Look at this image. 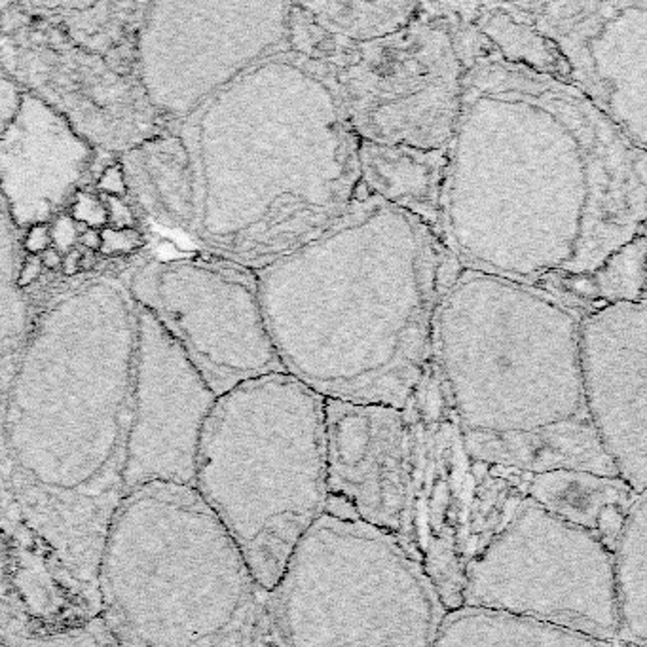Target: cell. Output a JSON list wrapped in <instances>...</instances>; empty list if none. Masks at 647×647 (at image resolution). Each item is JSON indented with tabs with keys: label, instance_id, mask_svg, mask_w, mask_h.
<instances>
[{
	"label": "cell",
	"instance_id": "obj_19",
	"mask_svg": "<svg viewBox=\"0 0 647 647\" xmlns=\"http://www.w3.org/2000/svg\"><path fill=\"white\" fill-rule=\"evenodd\" d=\"M97 156L59 112L23 91L0 131V198L14 226L29 230L65 213L94 175Z\"/></svg>",
	"mask_w": 647,
	"mask_h": 647
},
{
	"label": "cell",
	"instance_id": "obj_39",
	"mask_svg": "<svg viewBox=\"0 0 647 647\" xmlns=\"http://www.w3.org/2000/svg\"><path fill=\"white\" fill-rule=\"evenodd\" d=\"M39 259L40 262H42V268H46V270H57V268H61L63 255L61 253H57L54 247L46 249L42 255H39Z\"/></svg>",
	"mask_w": 647,
	"mask_h": 647
},
{
	"label": "cell",
	"instance_id": "obj_29",
	"mask_svg": "<svg viewBox=\"0 0 647 647\" xmlns=\"http://www.w3.org/2000/svg\"><path fill=\"white\" fill-rule=\"evenodd\" d=\"M16 230L0 198V343L11 346L27 336V308L17 287V271L21 266L16 249Z\"/></svg>",
	"mask_w": 647,
	"mask_h": 647
},
{
	"label": "cell",
	"instance_id": "obj_6",
	"mask_svg": "<svg viewBox=\"0 0 647 647\" xmlns=\"http://www.w3.org/2000/svg\"><path fill=\"white\" fill-rule=\"evenodd\" d=\"M95 594L120 647H255L266 591L194 488L149 484L112 518Z\"/></svg>",
	"mask_w": 647,
	"mask_h": 647
},
{
	"label": "cell",
	"instance_id": "obj_24",
	"mask_svg": "<svg viewBox=\"0 0 647 647\" xmlns=\"http://www.w3.org/2000/svg\"><path fill=\"white\" fill-rule=\"evenodd\" d=\"M437 647H617L581 632L490 609H446Z\"/></svg>",
	"mask_w": 647,
	"mask_h": 647
},
{
	"label": "cell",
	"instance_id": "obj_28",
	"mask_svg": "<svg viewBox=\"0 0 647 647\" xmlns=\"http://www.w3.org/2000/svg\"><path fill=\"white\" fill-rule=\"evenodd\" d=\"M306 16L323 33L348 40L371 42L408 25L420 11V2H299Z\"/></svg>",
	"mask_w": 647,
	"mask_h": 647
},
{
	"label": "cell",
	"instance_id": "obj_4",
	"mask_svg": "<svg viewBox=\"0 0 647 647\" xmlns=\"http://www.w3.org/2000/svg\"><path fill=\"white\" fill-rule=\"evenodd\" d=\"M177 135L194 179L192 234L251 270L328 230L361 190L331 74L291 48L211 95Z\"/></svg>",
	"mask_w": 647,
	"mask_h": 647
},
{
	"label": "cell",
	"instance_id": "obj_27",
	"mask_svg": "<svg viewBox=\"0 0 647 647\" xmlns=\"http://www.w3.org/2000/svg\"><path fill=\"white\" fill-rule=\"evenodd\" d=\"M0 611V647H120L99 613L40 611L23 600Z\"/></svg>",
	"mask_w": 647,
	"mask_h": 647
},
{
	"label": "cell",
	"instance_id": "obj_9",
	"mask_svg": "<svg viewBox=\"0 0 647 647\" xmlns=\"http://www.w3.org/2000/svg\"><path fill=\"white\" fill-rule=\"evenodd\" d=\"M289 48L328 71L357 139L448 150L469 66V27L452 2H420L408 25L361 44L323 33L294 2Z\"/></svg>",
	"mask_w": 647,
	"mask_h": 647
},
{
	"label": "cell",
	"instance_id": "obj_26",
	"mask_svg": "<svg viewBox=\"0 0 647 647\" xmlns=\"http://www.w3.org/2000/svg\"><path fill=\"white\" fill-rule=\"evenodd\" d=\"M647 503L634 501L611 548L617 646L643 647L647 638Z\"/></svg>",
	"mask_w": 647,
	"mask_h": 647
},
{
	"label": "cell",
	"instance_id": "obj_35",
	"mask_svg": "<svg viewBox=\"0 0 647 647\" xmlns=\"http://www.w3.org/2000/svg\"><path fill=\"white\" fill-rule=\"evenodd\" d=\"M51 247L50 238V224H34L29 230H25V238H23V251L27 255L39 256L46 249Z\"/></svg>",
	"mask_w": 647,
	"mask_h": 647
},
{
	"label": "cell",
	"instance_id": "obj_3",
	"mask_svg": "<svg viewBox=\"0 0 647 647\" xmlns=\"http://www.w3.org/2000/svg\"><path fill=\"white\" fill-rule=\"evenodd\" d=\"M458 266L431 228L361 184L328 230L253 271L287 374L323 398L403 410Z\"/></svg>",
	"mask_w": 647,
	"mask_h": 647
},
{
	"label": "cell",
	"instance_id": "obj_25",
	"mask_svg": "<svg viewBox=\"0 0 647 647\" xmlns=\"http://www.w3.org/2000/svg\"><path fill=\"white\" fill-rule=\"evenodd\" d=\"M452 6L503 61L568 84L564 63L531 25L522 2H452Z\"/></svg>",
	"mask_w": 647,
	"mask_h": 647
},
{
	"label": "cell",
	"instance_id": "obj_22",
	"mask_svg": "<svg viewBox=\"0 0 647 647\" xmlns=\"http://www.w3.org/2000/svg\"><path fill=\"white\" fill-rule=\"evenodd\" d=\"M518 482L522 492L543 509L596 536L609 548H613L631 507L642 496L619 476L588 471L520 473Z\"/></svg>",
	"mask_w": 647,
	"mask_h": 647
},
{
	"label": "cell",
	"instance_id": "obj_21",
	"mask_svg": "<svg viewBox=\"0 0 647 647\" xmlns=\"http://www.w3.org/2000/svg\"><path fill=\"white\" fill-rule=\"evenodd\" d=\"M446 150H420L357 139L363 189L441 232ZM441 239V238H438Z\"/></svg>",
	"mask_w": 647,
	"mask_h": 647
},
{
	"label": "cell",
	"instance_id": "obj_8",
	"mask_svg": "<svg viewBox=\"0 0 647 647\" xmlns=\"http://www.w3.org/2000/svg\"><path fill=\"white\" fill-rule=\"evenodd\" d=\"M446 606L393 537L323 515L266 592L268 647H437Z\"/></svg>",
	"mask_w": 647,
	"mask_h": 647
},
{
	"label": "cell",
	"instance_id": "obj_14",
	"mask_svg": "<svg viewBox=\"0 0 647 647\" xmlns=\"http://www.w3.org/2000/svg\"><path fill=\"white\" fill-rule=\"evenodd\" d=\"M403 412L412 441V486L404 548L431 577L446 609L459 608L465 524L486 465L465 452L433 353Z\"/></svg>",
	"mask_w": 647,
	"mask_h": 647
},
{
	"label": "cell",
	"instance_id": "obj_5",
	"mask_svg": "<svg viewBox=\"0 0 647 647\" xmlns=\"http://www.w3.org/2000/svg\"><path fill=\"white\" fill-rule=\"evenodd\" d=\"M581 317L541 289L456 268L431 353L471 459L518 473L619 476L585 406Z\"/></svg>",
	"mask_w": 647,
	"mask_h": 647
},
{
	"label": "cell",
	"instance_id": "obj_37",
	"mask_svg": "<svg viewBox=\"0 0 647 647\" xmlns=\"http://www.w3.org/2000/svg\"><path fill=\"white\" fill-rule=\"evenodd\" d=\"M80 259H82V253H80V251L78 249L69 251V253L63 256L61 262L63 274H65V276H76L78 271H80Z\"/></svg>",
	"mask_w": 647,
	"mask_h": 647
},
{
	"label": "cell",
	"instance_id": "obj_2",
	"mask_svg": "<svg viewBox=\"0 0 647 647\" xmlns=\"http://www.w3.org/2000/svg\"><path fill=\"white\" fill-rule=\"evenodd\" d=\"M137 306L97 277L33 323L6 388L0 486L65 608L97 613V566L126 496Z\"/></svg>",
	"mask_w": 647,
	"mask_h": 647
},
{
	"label": "cell",
	"instance_id": "obj_38",
	"mask_svg": "<svg viewBox=\"0 0 647 647\" xmlns=\"http://www.w3.org/2000/svg\"><path fill=\"white\" fill-rule=\"evenodd\" d=\"M78 245H82L88 251H99L101 247V234L99 230H82L80 238H78Z\"/></svg>",
	"mask_w": 647,
	"mask_h": 647
},
{
	"label": "cell",
	"instance_id": "obj_7",
	"mask_svg": "<svg viewBox=\"0 0 647 647\" xmlns=\"http://www.w3.org/2000/svg\"><path fill=\"white\" fill-rule=\"evenodd\" d=\"M192 488L270 592L326 511L325 398L287 372L216 397Z\"/></svg>",
	"mask_w": 647,
	"mask_h": 647
},
{
	"label": "cell",
	"instance_id": "obj_32",
	"mask_svg": "<svg viewBox=\"0 0 647 647\" xmlns=\"http://www.w3.org/2000/svg\"><path fill=\"white\" fill-rule=\"evenodd\" d=\"M84 228L78 226L74 219H72L69 213H61V215H57L54 221L50 222V238H51V247L57 251V253H61L63 256L69 253V251L76 249L78 245V238H80V232H82Z\"/></svg>",
	"mask_w": 647,
	"mask_h": 647
},
{
	"label": "cell",
	"instance_id": "obj_30",
	"mask_svg": "<svg viewBox=\"0 0 647 647\" xmlns=\"http://www.w3.org/2000/svg\"><path fill=\"white\" fill-rule=\"evenodd\" d=\"M69 209H71L69 215L84 230H103L109 224L103 199L97 192H91L88 189L78 190L72 204L69 205Z\"/></svg>",
	"mask_w": 647,
	"mask_h": 647
},
{
	"label": "cell",
	"instance_id": "obj_15",
	"mask_svg": "<svg viewBox=\"0 0 647 647\" xmlns=\"http://www.w3.org/2000/svg\"><path fill=\"white\" fill-rule=\"evenodd\" d=\"M577 89L638 149L647 144V0L522 2Z\"/></svg>",
	"mask_w": 647,
	"mask_h": 647
},
{
	"label": "cell",
	"instance_id": "obj_20",
	"mask_svg": "<svg viewBox=\"0 0 647 647\" xmlns=\"http://www.w3.org/2000/svg\"><path fill=\"white\" fill-rule=\"evenodd\" d=\"M122 166L128 198L156 224L192 232L196 219L194 179L183 139L160 131L126 150Z\"/></svg>",
	"mask_w": 647,
	"mask_h": 647
},
{
	"label": "cell",
	"instance_id": "obj_10",
	"mask_svg": "<svg viewBox=\"0 0 647 647\" xmlns=\"http://www.w3.org/2000/svg\"><path fill=\"white\" fill-rule=\"evenodd\" d=\"M459 600L603 642L619 638L611 548L526 493L465 562Z\"/></svg>",
	"mask_w": 647,
	"mask_h": 647
},
{
	"label": "cell",
	"instance_id": "obj_36",
	"mask_svg": "<svg viewBox=\"0 0 647 647\" xmlns=\"http://www.w3.org/2000/svg\"><path fill=\"white\" fill-rule=\"evenodd\" d=\"M42 270H44V268H42V262H40L39 256L34 255L25 256V259L21 260L19 271H17V287H19V291L31 287V285L39 279Z\"/></svg>",
	"mask_w": 647,
	"mask_h": 647
},
{
	"label": "cell",
	"instance_id": "obj_23",
	"mask_svg": "<svg viewBox=\"0 0 647 647\" xmlns=\"http://www.w3.org/2000/svg\"><path fill=\"white\" fill-rule=\"evenodd\" d=\"M646 249V234H640L592 270L547 276L531 287L541 289L583 316L623 302L642 304L647 302Z\"/></svg>",
	"mask_w": 647,
	"mask_h": 647
},
{
	"label": "cell",
	"instance_id": "obj_12",
	"mask_svg": "<svg viewBox=\"0 0 647 647\" xmlns=\"http://www.w3.org/2000/svg\"><path fill=\"white\" fill-rule=\"evenodd\" d=\"M291 2H146L137 78L161 122H183L256 61L289 48Z\"/></svg>",
	"mask_w": 647,
	"mask_h": 647
},
{
	"label": "cell",
	"instance_id": "obj_18",
	"mask_svg": "<svg viewBox=\"0 0 647 647\" xmlns=\"http://www.w3.org/2000/svg\"><path fill=\"white\" fill-rule=\"evenodd\" d=\"M585 406L617 475L647 484V302L606 306L579 323Z\"/></svg>",
	"mask_w": 647,
	"mask_h": 647
},
{
	"label": "cell",
	"instance_id": "obj_16",
	"mask_svg": "<svg viewBox=\"0 0 647 647\" xmlns=\"http://www.w3.org/2000/svg\"><path fill=\"white\" fill-rule=\"evenodd\" d=\"M215 401L177 342L137 306L126 493L149 484L194 486L199 437Z\"/></svg>",
	"mask_w": 647,
	"mask_h": 647
},
{
	"label": "cell",
	"instance_id": "obj_1",
	"mask_svg": "<svg viewBox=\"0 0 647 647\" xmlns=\"http://www.w3.org/2000/svg\"><path fill=\"white\" fill-rule=\"evenodd\" d=\"M438 238L459 266L533 285L646 234L647 150L577 89L503 61L469 23Z\"/></svg>",
	"mask_w": 647,
	"mask_h": 647
},
{
	"label": "cell",
	"instance_id": "obj_31",
	"mask_svg": "<svg viewBox=\"0 0 647 647\" xmlns=\"http://www.w3.org/2000/svg\"><path fill=\"white\" fill-rule=\"evenodd\" d=\"M101 247L99 253L105 256L131 255L144 245V236L139 228H109L99 230Z\"/></svg>",
	"mask_w": 647,
	"mask_h": 647
},
{
	"label": "cell",
	"instance_id": "obj_11",
	"mask_svg": "<svg viewBox=\"0 0 647 647\" xmlns=\"http://www.w3.org/2000/svg\"><path fill=\"white\" fill-rule=\"evenodd\" d=\"M126 287L216 397L239 383L285 372L251 268L221 256L149 259Z\"/></svg>",
	"mask_w": 647,
	"mask_h": 647
},
{
	"label": "cell",
	"instance_id": "obj_34",
	"mask_svg": "<svg viewBox=\"0 0 647 647\" xmlns=\"http://www.w3.org/2000/svg\"><path fill=\"white\" fill-rule=\"evenodd\" d=\"M103 205L106 209V221L109 228H137V216L133 211L128 198H116V196H103Z\"/></svg>",
	"mask_w": 647,
	"mask_h": 647
},
{
	"label": "cell",
	"instance_id": "obj_13",
	"mask_svg": "<svg viewBox=\"0 0 647 647\" xmlns=\"http://www.w3.org/2000/svg\"><path fill=\"white\" fill-rule=\"evenodd\" d=\"M29 25L0 46V69L21 91L59 112L97 154L120 156L166 131L135 74L66 39L21 2Z\"/></svg>",
	"mask_w": 647,
	"mask_h": 647
},
{
	"label": "cell",
	"instance_id": "obj_17",
	"mask_svg": "<svg viewBox=\"0 0 647 647\" xmlns=\"http://www.w3.org/2000/svg\"><path fill=\"white\" fill-rule=\"evenodd\" d=\"M326 511L397 539L408 533L412 441L403 410L325 398Z\"/></svg>",
	"mask_w": 647,
	"mask_h": 647
},
{
	"label": "cell",
	"instance_id": "obj_33",
	"mask_svg": "<svg viewBox=\"0 0 647 647\" xmlns=\"http://www.w3.org/2000/svg\"><path fill=\"white\" fill-rule=\"evenodd\" d=\"M95 192L103 196H116V198H128V186L124 177L122 166L118 161L106 164L95 177Z\"/></svg>",
	"mask_w": 647,
	"mask_h": 647
}]
</instances>
